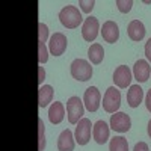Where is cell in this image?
<instances>
[{
    "instance_id": "cell-7",
    "label": "cell",
    "mask_w": 151,
    "mask_h": 151,
    "mask_svg": "<svg viewBox=\"0 0 151 151\" xmlns=\"http://www.w3.org/2000/svg\"><path fill=\"white\" fill-rule=\"evenodd\" d=\"M110 127L118 133H127L132 127V119L127 113L124 112H115L110 116Z\"/></svg>"
},
{
    "instance_id": "cell-5",
    "label": "cell",
    "mask_w": 151,
    "mask_h": 151,
    "mask_svg": "<svg viewBox=\"0 0 151 151\" xmlns=\"http://www.w3.org/2000/svg\"><path fill=\"white\" fill-rule=\"evenodd\" d=\"M94 125L91 124V121L88 118H82L77 122V127H76L74 132V139L79 145H86L88 142L91 141V130Z\"/></svg>"
},
{
    "instance_id": "cell-31",
    "label": "cell",
    "mask_w": 151,
    "mask_h": 151,
    "mask_svg": "<svg viewBox=\"0 0 151 151\" xmlns=\"http://www.w3.org/2000/svg\"><path fill=\"white\" fill-rule=\"evenodd\" d=\"M144 3H145V5H151V0H145Z\"/></svg>"
},
{
    "instance_id": "cell-9",
    "label": "cell",
    "mask_w": 151,
    "mask_h": 151,
    "mask_svg": "<svg viewBox=\"0 0 151 151\" xmlns=\"http://www.w3.org/2000/svg\"><path fill=\"white\" fill-rule=\"evenodd\" d=\"M100 100H101V94L97 89L95 86H91L85 91L83 95V104L85 107L89 110V112H97L100 107Z\"/></svg>"
},
{
    "instance_id": "cell-6",
    "label": "cell",
    "mask_w": 151,
    "mask_h": 151,
    "mask_svg": "<svg viewBox=\"0 0 151 151\" xmlns=\"http://www.w3.org/2000/svg\"><path fill=\"white\" fill-rule=\"evenodd\" d=\"M67 45H68L67 36L60 32H56L50 36V40H48V52L53 56H60V55H64V52L67 50Z\"/></svg>"
},
{
    "instance_id": "cell-17",
    "label": "cell",
    "mask_w": 151,
    "mask_h": 151,
    "mask_svg": "<svg viewBox=\"0 0 151 151\" xmlns=\"http://www.w3.org/2000/svg\"><path fill=\"white\" fill-rule=\"evenodd\" d=\"M144 100V91L139 85H132L127 92V103L130 107H137Z\"/></svg>"
},
{
    "instance_id": "cell-18",
    "label": "cell",
    "mask_w": 151,
    "mask_h": 151,
    "mask_svg": "<svg viewBox=\"0 0 151 151\" xmlns=\"http://www.w3.org/2000/svg\"><path fill=\"white\" fill-rule=\"evenodd\" d=\"M53 88L50 86V85H44V86H40V89H38V106H40L41 109L47 107L48 103L52 101V98H53Z\"/></svg>"
},
{
    "instance_id": "cell-13",
    "label": "cell",
    "mask_w": 151,
    "mask_h": 151,
    "mask_svg": "<svg viewBox=\"0 0 151 151\" xmlns=\"http://www.w3.org/2000/svg\"><path fill=\"white\" fill-rule=\"evenodd\" d=\"M92 134H94V139L97 144L103 145L107 142L109 139V127L104 121H97L92 127Z\"/></svg>"
},
{
    "instance_id": "cell-2",
    "label": "cell",
    "mask_w": 151,
    "mask_h": 151,
    "mask_svg": "<svg viewBox=\"0 0 151 151\" xmlns=\"http://www.w3.org/2000/svg\"><path fill=\"white\" fill-rule=\"evenodd\" d=\"M71 76L76 80L86 82L92 77V67L85 59H76L71 64Z\"/></svg>"
},
{
    "instance_id": "cell-8",
    "label": "cell",
    "mask_w": 151,
    "mask_h": 151,
    "mask_svg": "<svg viewBox=\"0 0 151 151\" xmlns=\"http://www.w3.org/2000/svg\"><path fill=\"white\" fill-rule=\"evenodd\" d=\"M98 30H100V23L95 17H88L83 21V26H82V36L83 40L91 42L94 41L95 38L98 36Z\"/></svg>"
},
{
    "instance_id": "cell-22",
    "label": "cell",
    "mask_w": 151,
    "mask_h": 151,
    "mask_svg": "<svg viewBox=\"0 0 151 151\" xmlns=\"http://www.w3.org/2000/svg\"><path fill=\"white\" fill-rule=\"evenodd\" d=\"M47 60H48V50H47L45 44L38 42V62H40V65H42Z\"/></svg>"
},
{
    "instance_id": "cell-28",
    "label": "cell",
    "mask_w": 151,
    "mask_h": 151,
    "mask_svg": "<svg viewBox=\"0 0 151 151\" xmlns=\"http://www.w3.org/2000/svg\"><path fill=\"white\" fill-rule=\"evenodd\" d=\"M38 71H40V79H38V83L42 86V82L45 80V71H44V67L41 65L40 68H38Z\"/></svg>"
},
{
    "instance_id": "cell-24",
    "label": "cell",
    "mask_w": 151,
    "mask_h": 151,
    "mask_svg": "<svg viewBox=\"0 0 151 151\" xmlns=\"http://www.w3.org/2000/svg\"><path fill=\"white\" fill-rule=\"evenodd\" d=\"M115 3H116L119 12H122V14H127V12H130V11H132V6H133L132 0H116Z\"/></svg>"
},
{
    "instance_id": "cell-21",
    "label": "cell",
    "mask_w": 151,
    "mask_h": 151,
    "mask_svg": "<svg viewBox=\"0 0 151 151\" xmlns=\"http://www.w3.org/2000/svg\"><path fill=\"white\" fill-rule=\"evenodd\" d=\"M45 148V125L42 119H38V151H44Z\"/></svg>"
},
{
    "instance_id": "cell-10",
    "label": "cell",
    "mask_w": 151,
    "mask_h": 151,
    "mask_svg": "<svg viewBox=\"0 0 151 151\" xmlns=\"http://www.w3.org/2000/svg\"><path fill=\"white\" fill-rule=\"evenodd\" d=\"M113 83H115L118 88H121V89L130 86V83H132V71H130V68L125 67V65H119L115 71H113Z\"/></svg>"
},
{
    "instance_id": "cell-30",
    "label": "cell",
    "mask_w": 151,
    "mask_h": 151,
    "mask_svg": "<svg viewBox=\"0 0 151 151\" xmlns=\"http://www.w3.org/2000/svg\"><path fill=\"white\" fill-rule=\"evenodd\" d=\"M148 134H150V137H151V119H150V122H148Z\"/></svg>"
},
{
    "instance_id": "cell-15",
    "label": "cell",
    "mask_w": 151,
    "mask_h": 151,
    "mask_svg": "<svg viewBox=\"0 0 151 151\" xmlns=\"http://www.w3.org/2000/svg\"><path fill=\"white\" fill-rule=\"evenodd\" d=\"M127 33H129V38L132 41H141V40H144V36H145V26H144V23L139 21V20L130 21L129 27H127Z\"/></svg>"
},
{
    "instance_id": "cell-1",
    "label": "cell",
    "mask_w": 151,
    "mask_h": 151,
    "mask_svg": "<svg viewBox=\"0 0 151 151\" xmlns=\"http://www.w3.org/2000/svg\"><path fill=\"white\" fill-rule=\"evenodd\" d=\"M59 20L62 23V26L67 29H76L79 27L83 23V18L80 15V11L73 6V5H67L65 8H62L59 12Z\"/></svg>"
},
{
    "instance_id": "cell-14",
    "label": "cell",
    "mask_w": 151,
    "mask_h": 151,
    "mask_svg": "<svg viewBox=\"0 0 151 151\" xmlns=\"http://www.w3.org/2000/svg\"><path fill=\"white\" fill-rule=\"evenodd\" d=\"M76 139H74V134H73V132L71 130H64L60 134H59V137H58V150L59 151H73L74 150V145H76V142H74Z\"/></svg>"
},
{
    "instance_id": "cell-25",
    "label": "cell",
    "mask_w": 151,
    "mask_h": 151,
    "mask_svg": "<svg viewBox=\"0 0 151 151\" xmlns=\"http://www.w3.org/2000/svg\"><path fill=\"white\" fill-rule=\"evenodd\" d=\"M79 6H80V9H82L83 12L89 14V12L94 9V6H95V2H94V0H80Z\"/></svg>"
},
{
    "instance_id": "cell-11",
    "label": "cell",
    "mask_w": 151,
    "mask_h": 151,
    "mask_svg": "<svg viewBox=\"0 0 151 151\" xmlns=\"http://www.w3.org/2000/svg\"><path fill=\"white\" fill-rule=\"evenodd\" d=\"M150 74H151V67L148 64V60H145V59L136 60V64L133 67V76H134V79L139 82V83H144V82L148 80Z\"/></svg>"
},
{
    "instance_id": "cell-23",
    "label": "cell",
    "mask_w": 151,
    "mask_h": 151,
    "mask_svg": "<svg viewBox=\"0 0 151 151\" xmlns=\"http://www.w3.org/2000/svg\"><path fill=\"white\" fill-rule=\"evenodd\" d=\"M38 33H40V38H38V42H47L48 40V27H47V24L44 23H40L38 24Z\"/></svg>"
},
{
    "instance_id": "cell-27",
    "label": "cell",
    "mask_w": 151,
    "mask_h": 151,
    "mask_svg": "<svg viewBox=\"0 0 151 151\" xmlns=\"http://www.w3.org/2000/svg\"><path fill=\"white\" fill-rule=\"evenodd\" d=\"M145 56H147V59L151 62V38L147 41V44H145Z\"/></svg>"
},
{
    "instance_id": "cell-20",
    "label": "cell",
    "mask_w": 151,
    "mask_h": 151,
    "mask_svg": "<svg viewBox=\"0 0 151 151\" xmlns=\"http://www.w3.org/2000/svg\"><path fill=\"white\" fill-rule=\"evenodd\" d=\"M109 150L110 151H129V142L122 136H115L110 139Z\"/></svg>"
},
{
    "instance_id": "cell-19",
    "label": "cell",
    "mask_w": 151,
    "mask_h": 151,
    "mask_svg": "<svg viewBox=\"0 0 151 151\" xmlns=\"http://www.w3.org/2000/svg\"><path fill=\"white\" fill-rule=\"evenodd\" d=\"M88 58H89V60L92 62L94 65L101 64L103 59H104V50H103V47L100 44H92L89 47V50H88Z\"/></svg>"
},
{
    "instance_id": "cell-3",
    "label": "cell",
    "mask_w": 151,
    "mask_h": 151,
    "mask_svg": "<svg viewBox=\"0 0 151 151\" xmlns=\"http://www.w3.org/2000/svg\"><path fill=\"white\" fill-rule=\"evenodd\" d=\"M67 115L70 124H77L85 115V106L79 97H70L67 101Z\"/></svg>"
},
{
    "instance_id": "cell-12",
    "label": "cell",
    "mask_w": 151,
    "mask_h": 151,
    "mask_svg": "<svg viewBox=\"0 0 151 151\" xmlns=\"http://www.w3.org/2000/svg\"><path fill=\"white\" fill-rule=\"evenodd\" d=\"M103 40L109 44H115L119 38V27L115 21H106L101 27Z\"/></svg>"
},
{
    "instance_id": "cell-4",
    "label": "cell",
    "mask_w": 151,
    "mask_h": 151,
    "mask_svg": "<svg viewBox=\"0 0 151 151\" xmlns=\"http://www.w3.org/2000/svg\"><path fill=\"white\" fill-rule=\"evenodd\" d=\"M121 106V94L115 86L107 88V91L103 97V107L107 113H115Z\"/></svg>"
},
{
    "instance_id": "cell-29",
    "label": "cell",
    "mask_w": 151,
    "mask_h": 151,
    "mask_svg": "<svg viewBox=\"0 0 151 151\" xmlns=\"http://www.w3.org/2000/svg\"><path fill=\"white\" fill-rule=\"evenodd\" d=\"M145 104H147V109L151 112V89L147 92V95H145Z\"/></svg>"
},
{
    "instance_id": "cell-26",
    "label": "cell",
    "mask_w": 151,
    "mask_h": 151,
    "mask_svg": "<svg viewBox=\"0 0 151 151\" xmlns=\"http://www.w3.org/2000/svg\"><path fill=\"white\" fill-rule=\"evenodd\" d=\"M133 151H148V145L145 142H137L133 148Z\"/></svg>"
},
{
    "instance_id": "cell-16",
    "label": "cell",
    "mask_w": 151,
    "mask_h": 151,
    "mask_svg": "<svg viewBox=\"0 0 151 151\" xmlns=\"http://www.w3.org/2000/svg\"><path fill=\"white\" fill-rule=\"evenodd\" d=\"M65 118V107L62 103L55 101L52 106L48 107V119L52 124H59Z\"/></svg>"
}]
</instances>
